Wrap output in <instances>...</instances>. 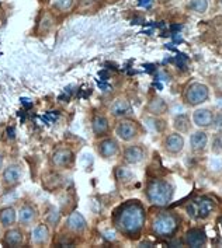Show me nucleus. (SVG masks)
Segmentation results:
<instances>
[{"mask_svg": "<svg viewBox=\"0 0 222 248\" xmlns=\"http://www.w3.org/2000/svg\"><path fill=\"white\" fill-rule=\"evenodd\" d=\"M146 219L148 215L144 203L138 199H131L116 210L113 224L120 234L130 240H138L144 233Z\"/></svg>", "mask_w": 222, "mask_h": 248, "instance_id": "obj_1", "label": "nucleus"}, {"mask_svg": "<svg viewBox=\"0 0 222 248\" xmlns=\"http://www.w3.org/2000/svg\"><path fill=\"white\" fill-rule=\"evenodd\" d=\"M45 223L51 227V230L56 229L59 226V223H61V212L56 209L55 206L50 208V212L45 216Z\"/></svg>", "mask_w": 222, "mask_h": 248, "instance_id": "obj_29", "label": "nucleus"}, {"mask_svg": "<svg viewBox=\"0 0 222 248\" xmlns=\"http://www.w3.org/2000/svg\"><path fill=\"white\" fill-rule=\"evenodd\" d=\"M92 132L96 139H102L111 135L110 118L104 114H94L92 118Z\"/></svg>", "mask_w": 222, "mask_h": 248, "instance_id": "obj_20", "label": "nucleus"}, {"mask_svg": "<svg viewBox=\"0 0 222 248\" xmlns=\"http://www.w3.org/2000/svg\"><path fill=\"white\" fill-rule=\"evenodd\" d=\"M183 220L179 213L173 210H159L151 216L149 220V233L156 238L169 240L174 238L180 232Z\"/></svg>", "mask_w": 222, "mask_h": 248, "instance_id": "obj_2", "label": "nucleus"}, {"mask_svg": "<svg viewBox=\"0 0 222 248\" xmlns=\"http://www.w3.org/2000/svg\"><path fill=\"white\" fill-rule=\"evenodd\" d=\"M17 223V209L14 206H1L0 208V226L1 229L13 227Z\"/></svg>", "mask_w": 222, "mask_h": 248, "instance_id": "obj_25", "label": "nucleus"}, {"mask_svg": "<svg viewBox=\"0 0 222 248\" xmlns=\"http://www.w3.org/2000/svg\"><path fill=\"white\" fill-rule=\"evenodd\" d=\"M3 167H4V155L0 152V172L3 170Z\"/></svg>", "mask_w": 222, "mask_h": 248, "instance_id": "obj_32", "label": "nucleus"}, {"mask_svg": "<svg viewBox=\"0 0 222 248\" xmlns=\"http://www.w3.org/2000/svg\"><path fill=\"white\" fill-rule=\"evenodd\" d=\"M39 3H42V4H48V3H50V1H51V0H38Z\"/></svg>", "mask_w": 222, "mask_h": 248, "instance_id": "obj_33", "label": "nucleus"}, {"mask_svg": "<svg viewBox=\"0 0 222 248\" xmlns=\"http://www.w3.org/2000/svg\"><path fill=\"white\" fill-rule=\"evenodd\" d=\"M144 126L152 133H168V122L163 119V117H154V115H145Z\"/></svg>", "mask_w": 222, "mask_h": 248, "instance_id": "obj_22", "label": "nucleus"}, {"mask_svg": "<svg viewBox=\"0 0 222 248\" xmlns=\"http://www.w3.org/2000/svg\"><path fill=\"white\" fill-rule=\"evenodd\" d=\"M215 209H217L215 201L212 198H208V196H203V198L197 199L187 206L188 215H191V217H194L197 220L208 219Z\"/></svg>", "mask_w": 222, "mask_h": 248, "instance_id": "obj_11", "label": "nucleus"}, {"mask_svg": "<svg viewBox=\"0 0 222 248\" xmlns=\"http://www.w3.org/2000/svg\"><path fill=\"white\" fill-rule=\"evenodd\" d=\"M176 186L171 180L168 178H151L145 184V199L154 206H168L174 198Z\"/></svg>", "mask_w": 222, "mask_h": 248, "instance_id": "obj_3", "label": "nucleus"}, {"mask_svg": "<svg viewBox=\"0 0 222 248\" xmlns=\"http://www.w3.org/2000/svg\"><path fill=\"white\" fill-rule=\"evenodd\" d=\"M0 243L3 247L18 248L23 247L26 243V233L21 226H13L4 230L3 235L0 237Z\"/></svg>", "mask_w": 222, "mask_h": 248, "instance_id": "obj_14", "label": "nucleus"}, {"mask_svg": "<svg viewBox=\"0 0 222 248\" xmlns=\"http://www.w3.org/2000/svg\"><path fill=\"white\" fill-rule=\"evenodd\" d=\"M211 129L214 132H222V112H215V118Z\"/></svg>", "mask_w": 222, "mask_h": 248, "instance_id": "obj_31", "label": "nucleus"}, {"mask_svg": "<svg viewBox=\"0 0 222 248\" xmlns=\"http://www.w3.org/2000/svg\"><path fill=\"white\" fill-rule=\"evenodd\" d=\"M208 243V237L204 229L201 227H191L183 235V244L187 247H205Z\"/></svg>", "mask_w": 222, "mask_h": 248, "instance_id": "obj_19", "label": "nucleus"}, {"mask_svg": "<svg viewBox=\"0 0 222 248\" xmlns=\"http://www.w3.org/2000/svg\"><path fill=\"white\" fill-rule=\"evenodd\" d=\"M217 1H218V4H220V7H221V9H222V0H217Z\"/></svg>", "mask_w": 222, "mask_h": 248, "instance_id": "obj_34", "label": "nucleus"}, {"mask_svg": "<svg viewBox=\"0 0 222 248\" xmlns=\"http://www.w3.org/2000/svg\"><path fill=\"white\" fill-rule=\"evenodd\" d=\"M145 112L154 117H163L169 112V103L159 95H154L145 105Z\"/></svg>", "mask_w": 222, "mask_h": 248, "instance_id": "obj_21", "label": "nucleus"}, {"mask_svg": "<svg viewBox=\"0 0 222 248\" xmlns=\"http://www.w3.org/2000/svg\"><path fill=\"white\" fill-rule=\"evenodd\" d=\"M208 149L214 156H222V132H214L209 136Z\"/></svg>", "mask_w": 222, "mask_h": 248, "instance_id": "obj_27", "label": "nucleus"}, {"mask_svg": "<svg viewBox=\"0 0 222 248\" xmlns=\"http://www.w3.org/2000/svg\"><path fill=\"white\" fill-rule=\"evenodd\" d=\"M108 114L116 119L121 118H131L134 117V108L128 98L125 97H117L116 100L111 101L108 105Z\"/></svg>", "mask_w": 222, "mask_h": 248, "instance_id": "obj_18", "label": "nucleus"}, {"mask_svg": "<svg viewBox=\"0 0 222 248\" xmlns=\"http://www.w3.org/2000/svg\"><path fill=\"white\" fill-rule=\"evenodd\" d=\"M39 222V210L38 208L31 203L24 202L18 209H17V223L23 229H31Z\"/></svg>", "mask_w": 222, "mask_h": 248, "instance_id": "obj_12", "label": "nucleus"}, {"mask_svg": "<svg viewBox=\"0 0 222 248\" xmlns=\"http://www.w3.org/2000/svg\"><path fill=\"white\" fill-rule=\"evenodd\" d=\"M73 6H75V0H53L52 1V9L59 13L70 12Z\"/></svg>", "mask_w": 222, "mask_h": 248, "instance_id": "obj_30", "label": "nucleus"}, {"mask_svg": "<svg viewBox=\"0 0 222 248\" xmlns=\"http://www.w3.org/2000/svg\"><path fill=\"white\" fill-rule=\"evenodd\" d=\"M0 235H1V226H0Z\"/></svg>", "mask_w": 222, "mask_h": 248, "instance_id": "obj_35", "label": "nucleus"}, {"mask_svg": "<svg viewBox=\"0 0 222 248\" xmlns=\"http://www.w3.org/2000/svg\"><path fill=\"white\" fill-rule=\"evenodd\" d=\"M193 122H191V117H190V114H187V112H183V114H179V115H176V117L173 118V121H171V128H173V131L179 132V133H182V135H188L191 129H193Z\"/></svg>", "mask_w": 222, "mask_h": 248, "instance_id": "obj_23", "label": "nucleus"}, {"mask_svg": "<svg viewBox=\"0 0 222 248\" xmlns=\"http://www.w3.org/2000/svg\"><path fill=\"white\" fill-rule=\"evenodd\" d=\"M51 227L47 223H37L31 227L30 244L34 247H47L51 243Z\"/></svg>", "mask_w": 222, "mask_h": 248, "instance_id": "obj_16", "label": "nucleus"}, {"mask_svg": "<svg viewBox=\"0 0 222 248\" xmlns=\"http://www.w3.org/2000/svg\"><path fill=\"white\" fill-rule=\"evenodd\" d=\"M96 150H97V155L103 160H114L121 156L122 147H121V142L117 138L110 135V136H105L102 139H97Z\"/></svg>", "mask_w": 222, "mask_h": 248, "instance_id": "obj_9", "label": "nucleus"}, {"mask_svg": "<svg viewBox=\"0 0 222 248\" xmlns=\"http://www.w3.org/2000/svg\"><path fill=\"white\" fill-rule=\"evenodd\" d=\"M121 157L127 166H139L148 158V147L139 142L125 143L121 150Z\"/></svg>", "mask_w": 222, "mask_h": 248, "instance_id": "obj_8", "label": "nucleus"}, {"mask_svg": "<svg viewBox=\"0 0 222 248\" xmlns=\"http://www.w3.org/2000/svg\"><path fill=\"white\" fill-rule=\"evenodd\" d=\"M188 147L193 155H204L208 150L209 135L204 129H197L188 133Z\"/></svg>", "mask_w": 222, "mask_h": 248, "instance_id": "obj_17", "label": "nucleus"}, {"mask_svg": "<svg viewBox=\"0 0 222 248\" xmlns=\"http://www.w3.org/2000/svg\"><path fill=\"white\" fill-rule=\"evenodd\" d=\"M142 133H144L142 125L132 117L117 119L114 126V136L122 143L138 142Z\"/></svg>", "mask_w": 222, "mask_h": 248, "instance_id": "obj_5", "label": "nucleus"}, {"mask_svg": "<svg viewBox=\"0 0 222 248\" xmlns=\"http://www.w3.org/2000/svg\"><path fill=\"white\" fill-rule=\"evenodd\" d=\"M75 163H76V155L68 146L56 147L50 157V164L56 171L72 170L75 167Z\"/></svg>", "mask_w": 222, "mask_h": 248, "instance_id": "obj_6", "label": "nucleus"}, {"mask_svg": "<svg viewBox=\"0 0 222 248\" xmlns=\"http://www.w3.org/2000/svg\"><path fill=\"white\" fill-rule=\"evenodd\" d=\"M23 177H24V170L18 163H10L6 167H3L0 175V185L3 191L4 192L13 191L14 188H17L21 184Z\"/></svg>", "mask_w": 222, "mask_h": 248, "instance_id": "obj_7", "label": "nucleus"}, {"mask_svg": "<svg viewBox=\"0 0 222 248\" xmlns=\"http://www.w3.org/2000/svg\"><path fill=\"white\" fill-rule=\"evenodd\" d=\"M209 7V0H190L187 3V9L194 14L207 13Z\"/></svg>", "mask_w": 222, "mask_h": 248, "instance_id": "obj_28", "label": "nucleus"}, {"mask_svg": "<svg viewBox=\"0 0 222 248\" xmlns=\"http://www.w3.org/2000/svg\"><path fill=\"white\" fill-rule=\"evenodd\" d=\"M114 178H116V183L118 185L122 184V186H127L135 181V174L132 172L130 167L127 164L124 166H117L116 170H114Z\"/></svg>", "mask_w": 222, "mask_h": 248, "instance_id": "obj_26", "label": "nucleus"}, {"mask_svg": "<svg viewBox=\"0 0 222 248\" xmlns=\"http://www.w3.org/2000/svg\"><path fill=\"white\" fill-rule=\"evenodd\" d=\"M53 27H55V17H53V14L51 12L44 10L41 13V16H39L37 28H35L37 35H45V34H48Z\"/></svg>", "mask_w": 222, "mask_h": 248, "instance_id": "obj_24", "label": "nucleus"}, {"mask_svg": "<svg viewBox=\"0 0 222 248\" xmlns=\"http://www.w3.org/2000/svg\"><path fill=\"white\" fill-rule=\"evenodd\" d=\"M211 98V89L208 84L203 81H190L182 92V101L187 108H197L205 103H208Z\"/></svg>", "mask_w": 222, "mask_h": 248, "instance_id": "obj_4", "label": "nucleus"}, {"mask_svg": "<svg viewBox=\"0 0 222 248\" xmlns=\"http://www.w3.org/2000/svg\"><path fill=\"white\" fill-rule=\"evenodd\" d=\"M0 186H1V185H0Z\"/></svg>", "mask_w": 222, "mask_h": 248, "instance_id": "obj_36", "label": "nucleus"}, {"mask_svg": "<svg viewBox=\"0 0 222 248\" xmlns=\"http://www.w3.org/2000/svg\"><path fill=\"white\" fill-rule=\"evenodd\" d=\"M87 230H89V224L79 210H73L68 215L65 222V232H68L70 235H83Z\"/></svg>", "mask_w": 222, "mask_h": 248, "instance_id": "obj_15", "label": "nucleus"}, {"mask_svg": "<svg viewBox=\"0 0 222 248\" xmlns=\"http://www.w3.org/2000/svg\"><path fill=\"white\" fill-rule=\"evenodd\" d=\"M191 122L197 129H204L208 131L212 126L214 118H215V111L209 107H197L191 112Z\"/></svg>", "mask_w": 222, "mask_h": 248, "instance_id": "obj_13", "label": "nucleus"}, {"mask_svg": "<svg viewBox=\"0 0 222 248\" xmlns=\"http://www.w3.org/2000/svg\"><path fill=\"white\" fill-rule=\"evenodd\" d=\"M160 146H162V150H163L165 155H168L170 157H179L183 153L184 147H186L184 135L176 131L165 133Z\"/></svg>", "mask_w": 222, "mask_h": 248, "instance_id": "obj_10", "label": "nucleus"}]
</instances>
